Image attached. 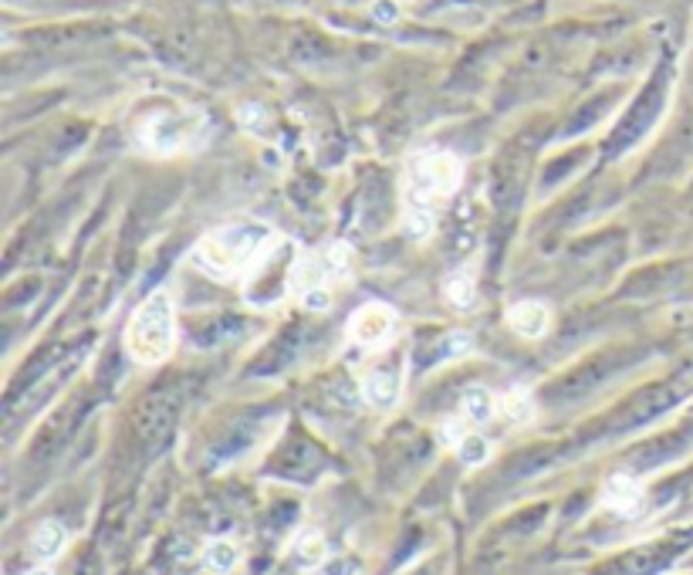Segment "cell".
I'll return each mask as SVG.
<instances>
[{"mask_svg": "<svg viewBox=\"0 0 693 575\" xmlns=\"http://www.w3.org/2000/svg\"><path fill=\"white\" fill-rule=\"evenodd\" d=\"M403 396V379H399L393 369H372V373L362 379V400H366L372 410H393Z\"/></svg>", "mask_w": 693, "mask_h": 575, "instance_id": "9", "label": "cell"}, {"mask_svg": "<svg viewBox=\"0 0 693 575\" xmlns=\"http://www.w3.org/2000/svg\"><path fill=\"white\" fill-rule=\"evenodd\" d=\"M460 176H464V166L447 149H423V153H416L410 159V166H406V187H403L406 234L416 237V241L433 234L437 207L460 187Z\"/></svg>", "mask_w": 693, "mask_h": 575, "instance_id": "2", "label": "cell"}, {"mask_svg": "<svg viewBox=\"0 0 693 575\" xmlns=\"http://www.w3.org/2000/svg\"><path fill=\"white\" fill-rule=\"evenodd\" d=\"M193 122H197V115H190V112H156V115H149V119H142V126L136 129V139L142 149H149V153L170 156L190 146Z\"/></svg>", "mask_w": 693, "mask_h": 575, "instance_id": "5", "label": "cell"}, {"mask_svg": "<svg viewBox=\"0 0 693 575\" xmlns=\"http://www.w3.org/2000/svg\"><path fill=\"white\" fill-rule=\"evenodd\" d=\"M237 562H241V548H237V542H230V538H217V542L203 548V565L213 575H230L237 569Z\"/></svg>", "mask_w": 693, "mask_h": 575, "instance_id": "15", "label": "cell"}, {"mask_svg": "<svg viewBox=\"0 0 693 575\" xmlns=\"http://www.w3.org/2000/svg\"><path fill=\"white\" fill-rule=\"evenodd\" d=\"M325 575H355V565H352V562H345V559H339V562H328V565H325Z\"/></svg>", "mask_w": 693, "mask_h": 575, "instance_id": "17", "label": "cell"}, {"mask_svg": "<svg viewBox=\"0 0 693 575\" xmlns=\"http://www.w3.org/2000/svg\"><path fill=\"white\" fill-rule=\"evenodd\" d=\"M643 501H646V491L639 484V477L633 474H612L606 484H602V504L609 511L623 518H636L643 511Z\"/></svg>", "mask_w": 693, "mask_h": 575, "instance_id": "7", "label": "cell"}, {"mask_svg": "<svg viewBox=\"0 0 693 575\" xmlns=\"http://www.w3.org/2000/svg\"><path fill=\"white\" fill-rule=\"evenodd\" d=\"M68 548V532L58 525V521H41L31 535V552L38 562H55L61 552Z\"/></svg>", "mask_w": 693, "mask_h": 575, "instance_id": "11", "label": "cell"}, {"mask_svg": "<svg viewBox=\"0 0 693 575\" xmlns=\"http://www.w3.org/2000/svg\"><path fill=\"white\" fill-rule=\"evenodd\" d=\"M396 308L386 302H366L359 305L349 318V342L359 349H379L382 342H389V335L396 332Z\"/></svg>", "mask_w": 693, "mask_h": 575, "instance_id": "6", "label": "cell"}, {"mask_svg": "<svg viewBox=\"0 0 693 575\" xmlns=\"http://www.w3.org/2000/svg\"><path fill=\"white\" fill-rule=\"evenodd\" d=\"M508 325L514 335H521V339H541V335L548 332V325H552V312H548L545 302L528 298V302H518L508 308Z\"/></svg>", "mask_w": 693, "mask_h": 575, "instance_id": "8", "label": "cell"}, {"mask_svg": "<svg viewBox=\"0 0 693 575\" xmlns=\"http://www.w3.org/2000/svg\"><path fill=\"white\" fill-rule=\"evenodd\" d=\"M457 454H460V460H464L467 467H481L484 460L491 457V444H487V440L481 437V433L470 430L467 437L457 444Z\"/></svg>", "mask_w": 693, "mask_h": 575, "instance_id": "16", "label": "cell"}, {"mask_svg": "<svg viewBox=\"0 0 693 575\" xmlns=\"http://www.w3.org/2000/svg\"><path fill=\"white\" fill-rule=\"evenodd\" d=\"M291 555H295V565L298 569H305V572H312L318 569V565H325V555H328V545H325V538L322 532H301L295 538V545H291Z\"/></svg>", "mask_w": 693, "mask_h": 575, "instance_id": "14", "label": "cell"}, {"mask_svg": "<svg viewBox=\"0 0 693 575\" xmlns=\"http://www.w3.org/2000/svg\"><path fill=\"white\" fill-rule=\"evenodd\" d=\"M497 413H501L504 420L514 423V427H528L531 420H535V396L528 393L524 386L518 389H508V393L497 400Z\"/></svg>", "mask_w": 693, "mask_h": 575, "instance_id": "12", "label": "cell"}, {"mask_svg": "<svg viewBox=\"0 0 693 575\" xmlns=\"http://www.w3.org/2000/svg\"><path fill=\"white\" fill-rule=\"evenodd\" d=\"M352 278V251L342 241L312 247L298 254L288 268L284 288L308 312H328L335 302V288Z\"/></svg>", "mask_w": 693, "mask_h": 575, "instance_id": "3", "label": "cell"}, {"mask_svg": "<svg viewBox=\"0 0 693 575\" xmlns=\"http://www.w3.org/2000/svg\"><path fill=\"white\" fill-rule=\"evenodd\" d=\"M497 413V400L491 389L484 386H470L464 389V396H460V417H464L470 427H484V423H491Z\"/></svg>", "mask_w": 693, "mask_h": 575, "instance_id": "10", "label": "cell"}, {"mask_svg": "<svg viewBox=\"0 0 693 575\" xmlns=\"http://www.w3.org/2000/svg\"><path fill=\"white\" fill-rule=\"evenodd\" d=\"M443 295H447V302L453 308L470 312V308L477 305V274H474V268H464V271L450 274V278L443 281Z\"/></svg>", "mask_w": 693, "mask_h": 575, "instance_id": "13", "label": "cell"}, {"mask_svg": "<svg viewBox=\"0 0 693 575\" xmlns=\"http://www.w3.org/2000/svg\"><path fill=\"white\" fill-rule=\"evenodd\" d=\"M176 345V308L170 291L153 295L132 312L126 325V352L136 366H159L170 359Z\"/></svg>", "mask_w": 693, "mask_h": 575, "instance_id": "4", "label": "cell"}, {"mask_svg": "<svg viewBox=\"0 0 693 575\" xmlns=\"http://www.w3.org/2000/svg\"><path fill=\"white\" fill-rule=\"evenodd\" d=\"M278 244V234L257 220H237L207 230L193 247V264L213 281H234L261 268Z\"/></svg>", "mask_w": 693, "mask_h": 575, "instance_id": "1", "label": "cell"}, {"mask_svg": "<svg viewBox=\"0 0 693 575\" xmlns=\"http://www.w3.org/2000/svg\"><path fill=\"white\" fill-rule=\"evenodd\" d=\"M28 575H55V572H51V569H44V565H41V569H31Z\"/></svg>", "mask_w": 693, "mask_h": 575, "instance_id": "18", "label": "cell"}]
</instances>
